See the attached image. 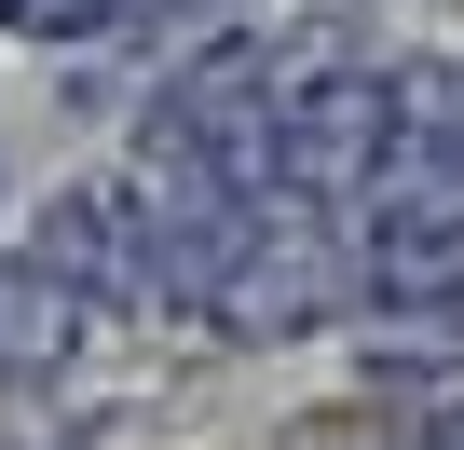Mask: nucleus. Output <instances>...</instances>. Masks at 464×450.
I'll use <instances>...</instances> for the list:
<instances>
[{"label": "nucleus", "instance_id": "obj_1", "mask_svg": "<svg viewBox=\"0 0 464 450\" xmlns=\"http://www.w3.org/2000/svg\"><path fill=\"white\" fill-rule=\"evenodd\" d=\"M96 328H123V314H164V205L110 164V177H69L42 218H28V233H14Z\"/></svg>", "mask_w": 464, "mask_h": 450}, {"label": "nucleus", "instance_id": "obj_2", "mask_svg": "<svg viewBox=\"0 0 464 450\" xmlns=\"http://www.w3.org/2000/svg\"><path fill=\"white\" fill-rule=\"evenodd\" d=\"M82 341H96V314L0 233V396H55V382L82 369Z\"/></svg>", "mask_w": 464, "mask_h": 450}]
</instances>
